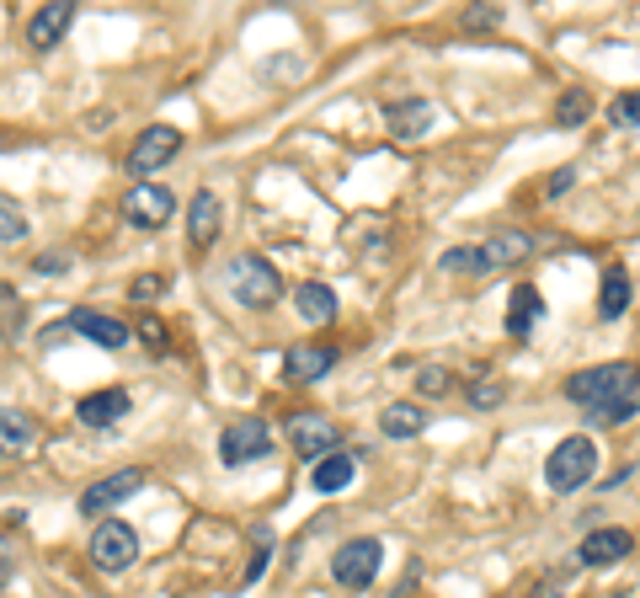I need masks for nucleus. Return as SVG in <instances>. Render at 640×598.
<instances>
[{
    "label": "nucleus",
    "instance_id": "nucleus-13",
    "mask_svg": "<svg viewBox=\"0 0 640 598\" xmlns=\"http://www.w3.org/2000/svg\"><path fill=\"white\" fill-rule=\"evenodd\" d=\"M38 417L33 411H22V406H0V454H11V460H22V454H33L38 449Z\"/></svg>",
    "mask_w": 640,
    "mask_h": 598
},
{
    "label": "nucleus",
    "instance_id": "nucleus-15",
    "mask_svg": "<svg viewBox=\"0 0 640 598\" xmlns=\"http://www.w3.org/2000/svg\"><path fill=\"white\" fill-rule=\"evenodd\" d=\"M70 22H76V5H65V0L43 5L38 16L27 22V48H38V54L59 48V43H65V33H70Z\"/></svg>",
    "mask_w": 640,
    "mask_h": 598
},
{
    "label": "nucleus",
    "instance_id": "nucleus-20",
    "mask_svg": "<svg viewBox=\"0 0 640 598\" xmlns=\"http://www.w3.org/2000/svg\"><path fill=\"white\" fill-rule=\"evenodd\" d=\"M433 102H422V97H411V102H390V134L396 139H422L427 128H433Z\"/></svg>",
    "mask_w": 640,
    "mask_h": 598
},
{
    "label": "nucleus",
    "instance_id": "nucleus-18",
    "mask_svg": "<svg viewBox=\"0 0 640 598\" xmlns=\"http://www.w3.org/2000/svg\"><path fill=\"white\" fill-rule=\"evenodd\" d=\"M379 433H390V439H416V433H427V406H416V400H390V406L379 411Z\"/></svg>",
    "mask_w": 640,
    "mask_h": 598
},
{
    "label": "nucleus",
    "instance_id": "nucleus-30",
    "mask_svg": "<svg viewBox=\"0 0 640 598\" xmlns=\"http://www.w3.org/2000/svg\"><path fill=\"white\" fill-rule=\"evenodd\" d=\"M465 27H470V33L502 27V5H470V11H465Z\"/></svg>",
    "mask_w": 640,
    "mask_h": 598
},
{
    "label": "nucleus",
    "instance_id": "nucleus-29",
    "mask_svg": "<svg viewBox=\"0 0 640 598\" xmlns=\"http://www.w3.org/2000/svg\"><path fill=\"white\" fill-rule=\"evenodd\" d=\"M608 123H614V128H636L640 123V91H619L614 108H608Z\"/></svg>",
    "mask_w": 640,
    "mask_h": 598
},
{
    "label": "nucleus",
    "instance_id": "nucleus-21",
    "mask_svg": "<svg viewBox=\"0 0 640 598\" xmlns=\"http://www.w3.org/2000/svg\"><path fill=\"white\" fill-rule=\"evenodd\" d=\"M294 311H299V320H310V326H331V320H336V289H325V283H299V289H294Z\"/></svg>",
    "mask_w": 640,
    "mask_h": 598
},
{
    "label": "nucleus",
    "instance_id": "nucleus-10",
    "mask_svg": "<svg viewBox=\"0 0 640 598\" xmlns=\"http://www.w3.org/2000/svg\"><path fill=\"white\" fill-rule=\"evenodd\" d=\"M288 443H294L305 460H325V454H336V449H342V433H336V422H331V417H320V411H299V417L288 422Z\"/></svg>",
    "mask_w": 640,
    "mask_h": 598
},
{
    "label": "nucleus",
    "instance_id": "nucleus-28",
    "mask_svg": "<svg viewBox=\"0 0 640 598\" xmlns=\"http://www.w3.org/2000/svg\"><path fill=\"white\" fill-rule=\"evenodd\" d=\"M22 305H16V289L0 283V337H22Z\"/></svg>",
    "mask_w": 640,
    "mask_h": 598
},
{
    "label": "nucleus",
    "instance_id": "nucleus-9",
    "mask_svg": "<svg viewBox=\"0 0 640 598\" xmlns=\"http://www.w3.org/2000/svg\"><path fill=\"white\" fill-rule=\"evenodd\" d=\"M139 486H145V471H139V465H128V471H118V476H102L96 486H85V492H80V514H85V519H102L107 508L128 503Z\"/></svg>",
    "mask_w": 640,
    "mask_h": 598
},
{
    "label": "nucleus",
    "instance_id": "nucleus-22",
    "mask_svg": "<svg viewBox=\"0 0 640 598\" xmlns=\"http://www.w3.org/2000/svg\"><path fill=\"white\" fill-rule=\"evenodd\" d=\"M630 294H636V283H630V273L614 262V268L603 273V289H598V320L625 316V311H630Z\"/></svg>",
    "mask_w": 640,
    "mask_h": 598
},
{
    "label": "nucleus",
    "instance_id": "nucleus-5",
    "mask_svg": "<svg viewBox=\"0 0 640 598\" xmlns=\"http://www.w3.org/2000/svg\"><path fill=\"white\" fill-rule=\"evenodd\" d=\"M379 561H385V545L374 540V534H358V540H347V545H336V556H331V577L342 583V588H368L374 577H379Z\"/></svg>",
    "mask_w": 640,
    "mask_h": 598
},
{
    "label": "nucleus",
    "instance_id": "nucleus-36",
    "mask_svg": "<svg viewBox=\"0 0 640 598\" xmlns=\"http://www.w3.org/2000/svg\"><path fill=\"white\" fill-rule=\"evenodd\" d=\"M443 385H448L443 369H422V391H427V396H443Z\"/></svg>",
    "mask_w": 640,
    "mask_h": 598
},
{
    "label": "nucleus",
    "instance_id": "nucleus-3",
    "mask_svg": "<svg viewBox=\"0 0 640 598\" xmlns=\"http://www.w3.org/2000/svg\"><path fill=\"white\" fill-rule=\"evenodd\" d=\"M230 294H236V305H245V311H273L283 294L278 268L262 262V257H236L230 262Z\"/></svg>",
    "mask_w": 640,
    "mask_h": 598
},
{
    "label": "nucleus",
    "instance_id": "nucleus-8",
    "mask_svg": "<svg viewBox=\"0 0 640 598\" xmlns=\"http://www.w3.org/2000/svg\"><path fill=\"white\" fill-rule=\"evenodd\" d=\"M171 214H176V199H171V188H160V182H134L128 199H123V219H128L134 230H160Z\"/></svg>",
    "mask_w": 640,
    "mask_h": 598
},
{
    "label": "nucleus",
    "instance_id": "nucleus-1",
    "mask_svg": "<svg viewBox=\"0 0 640 598\" xmlns=\"http://www.w3.org/2000/svg\"><path fill=\"white\" fill-rule=\"evenodd\" d=\"M565 400H576L598 428H619L640 411V363H593L565 380Z\"/></svg>",
    "mask_w": 640,
    "mask_h": 598
},
{
    "label": "nucleus",
    "instance_id": "nucleus-11",
    "mask_svg": "<svg viewBox=\"0 0 640 598\" xmlns=\"http://www.w3.org/2000/svg\"><path fill=\"white\" fill-rule=\"evenodd\" d=\"M331 363H336V348H325V342H294V348H283V380L288 385H316L320 374H331Z\"/></svg>",
    "mask_w": 640,
    "mask_h": 598
},
{
    "label": "nucleus",
    "instance_id": "nucleus-14",
    "mask_svg": "<svg viewBox=\"0 0 640 598\" xmlns=\"http://www.w3.org/2000/svg\"><path fill=\"white\" fill-rule=\"evenodd\" d=\"M630 551H636V534H630V529H593V534L582 540L576 561H582V566H619Z\"/></svg>",
    "mask_w": 640,
    "mask_h": 598
},
{
    "label": "nucleus",
    "instance_id": "nucleus-19",
    "mask_svg": "<svg viewBox=\"0 0 640 598\" xmlns=\"http://www.w3.org/2000/svg\"><path fill=\"white\" fill-rule=\"evenodd\" d=\"M353 476H358V454H347V449H336V454H325V460H316V471H310V486L316 492H342V486H353Z\"/></svg>",
    "mask_w": 640,
    "mask_h": 598
},
{
    "label": "nucleus",
    "instance_id": "nucleus-25",
    "mask_svg": "<svg viewBox=\"0 0 640 598\" xmlns=\"http://www.w3.org/2000/svg\"><path fill=\"white\" fill-rule=\"evenodd\" d=\"M443 268H448V273H491V262H485L480 246H448V251H443Z\"/></svg>",
    "mask_w": 640,
    "mask_h": 598
},
{
    "label": "nucleus",
    "instance_id": "nucleus-33",
    "mask_svg": "<svg viewBox=\"0 0 640 598\" xmlns=\"http://www.w3.org/2000/svg\"><path fill=\"white\" fill-rule=\"evenodd\" d=\"M571 182H576V166H560L556 177H550V182H545V199H560V193H565V188H571Z\"/></svg>",
    "mask_w": 640,
    "mask_h": 598
},
{
    "label": "nucleus",
    "instance_id": "nucleus-6",
    "mask_svg": "<svg viewBox=\"0 0 640 598\" xmlns=\"http://www.w3.org/2000/svg\"><path fill=\"white\" fill-rule=\"evenodd\" d=\"M273 454V428L262 417H236L225 433H219V460L236 471V465H251V460H267Z\"/></svg>",
    "mask_w": 640,
    "mask_h": 598
},
{
    "label": "nucleus",
    "instance_id": "nucleus-37",
    "mask_svg": "<svg viewBox=\"0 0 640 598\" xmlns=\"http://www.w3.org/2000/svg\"><path fill=\"white\" fill-rule=\"evenodd\" d=\"M5 551H11V545H5V534H0V556H5Z\"/></svg>",
    "mask_w": 640,
    "mask_h": 598
},
{
    "label": "nucleus",
    "instance_id": "nucleus-23",
    "mask_svg": "<svg viewBox=\"0 0 640 598\" xmlns=\"http://www.w3.org/2000/svg\"><path fill=\"white\" fill-rule=\"evenodd\" d=\"M545 316V294L534 283H518L513 289V305H507V337H528V326Z\"/></svg>",
    "mask_w": 640,
    "mask_h": 598
},
{
    "label": "nucleus",
    "instance_id": "nucleus-4",
    "mask_svg": "<svg viewBox=\"0 0 640 598\" xmlns=\"http://www.w3.org/2000/svg\"><path fill=\"white\" fill-rule=\"evenodd\" d=\"M85 551H91V566H96V572L118 577V572H128V566L139 561V534H134L123 519H96Z\"/></svg>",
    "mask_w": 640,
    "mask_h": 598
},
{
    "label": "nucleus",
    "instance_id": "nucleus-27",
    "mask_svg": "<svg viewBox=\"0 0 640 598\" xmlns=\"http://www.w3.org/2000/svg\"><path fill=\"white\" fill-rule=\"evenodd\" d=\"M22 236H27V208L11 193H0V240H22Z\"/></svg>",
    "mask_w": 640,
    "mask_h": 598
},
{
    "label": "nucleus",
    "instance_id": "nucleus-26",
    "mask_svg": "<svg viewBox=\"0 0 640 598\" xmlns=\"http://www.w3.org/2000/svg\"><path fill=\"white\" fill-rule=\"evenodd\" d=\"M587 119H593V97L587 91H565L556 108V123L560 128H576V123H587Z\"/></svg>",
    "mask_w": 640,
    "mask_h": 598
},
{
    "label": "nucleus",
    "instance_id": "nucleus-12",
    "mask_svg": "<svg viewBox=\"0 0 640 598\" xmlns=\"http://www.w3.org/2000/svg\"><path fill=\"white\" fill-rule=\"evenodd\" d=\"M70 331H80V337H91L96 348H107V353H118V348H128V326H123L118 316H102V311H91V305H80V311H70V320H65Z\"/></svg>",
    "mask_w": 640,
    "mask_h": 598
},
{
    "label": "nucleus",
    "instance_id": "nucleus-7",
    "mask_svg": "<svg viewBox=\"0 0 640 598\" xmlns=\"http://www.w3.org/2000/svg\"><path fill=\"white\" fill-rule=\"evenodd\" d=\"M176 150H182V128H171V123H150V128L134 139V150H128V177L150 182V171H160Z\"/></svg>",
    "mask_w": 640,
    "mask_h": 598
},
{
    "label": "nucleus",
    "instance_id": "nucleus-2",
    "mask_svg": "<svg viewBox=\"0 0 640 598\" xmlns=\"http://www.w3.org/2000/svg\"><path fill=\"white\" fill-rule=\"evenodd\" d=\"M598 476V443L587 439V433H576V439H560L550 449V460H545V486L550 492H582L587 481Z\"/></svg>",
    "mask_w": 640,
    "mask_h": 598
},
{
    "label": "nucleus",
    "instance_id": "nucleus-24",
    "mask_svg": "<svg viewBox=\"0 0 640 598\" xmlns=\"http://www.w3.org/2000/svg\"><path fill=\"white\" fill-rule=\"evenodd\" d=\"M480 251H485V262H491V268H507V262H523V257L534 251V236H523V230H496Z\"/></svg>",
    "mask_w": 640,
    "mask_h": 598
},
{
    "label": "nucleus",
    "instance_id": "nucleus-17",
    "mask_svg": "<svg viewBox=\"0 0 640 598\" xmlns=\"http://www.w3.org/2000/svg\"><path fill=\"white\" fill-rule=\"evenodd\" d=\"M76 417L85 422V428H113L118 417H128V391H96V396H85L76 406Z\"/></svg>",
    "mask_w": 640,
    "mask_h": 598
},
{
    "label": "nucleus",
    "instance_id": "nucleus-31",
    "mask_svg": "<svg viewBox=\"0 0 640 598\" xmlns=\"http://www.w3.org/2000/svg\"><path fill=\"white\" fill-rule=\"evenodd\" d=\"M128 294H134L139 305H150V300H160V294H165V279H160V273H139V279L128 283Z\"/></svg>",
    "mask_w": 640,
    "mask_h": 598
},
{
    "label": "nucleus",
    "instance_id": "nucleus-32",
    "mask_svg": "<svg viewBox=\"0 0 640 598\" xmlns=\"http://www.w3.org/2000/svg\"><path fill=\"white\" fill-rule=\"evenodd\" d=\"M502 400H507V391H502L496 380H476V385H470V406H480V411H485V406H502Z\"/></svg>",
    "mask_w": 640,
    "mask_h": 598
},
{
    "label": "nucleus",
    "instance_id": "nucleus-34",
    "mask_svg": "<svg viewBox=\"0 0 640 598\" xmlns=\"http://www.w3.org/2000/svg\"><path fill=\"white\" fill-rule=\"evenodd\" d=\"M139 337H145V348L165 353V326H160V320H145V326H139Z\"/></svg>",
    "mask_w": 640,
    "mask_h": 598
},
{
    "label": "nucleus",
    "instance_id": "nucleus-16",
    "mask_svg": "<svg viewBox=\"0 0 640 598\" xmlns=\"http://www.w3.org/2000/svg\"><path fill=\"white\" fill-rule=\"evenodd\" d=\"M219 225H225L219 193L198 188V193H193V219H187V246H193V251H208V246L219 240Z\"/></svg>",
    "mask_w": 640,
    "mask_h": 598
},
{
    "label": "nucleus",
    "instance_id": "nucleus-35",
    "mask_svg": "<svg viewBox=\"0 0 640 598\" xmlns=\"http://www.w3.org/2000/svg\"><path fill=\"white\" fill-rule=\"evenodd\" d=\"M70 268V251H43L38 257V273H65Z\"/></svg>",
    "mask_w": 640,
    "mask_h": 598
}]
</instances>
